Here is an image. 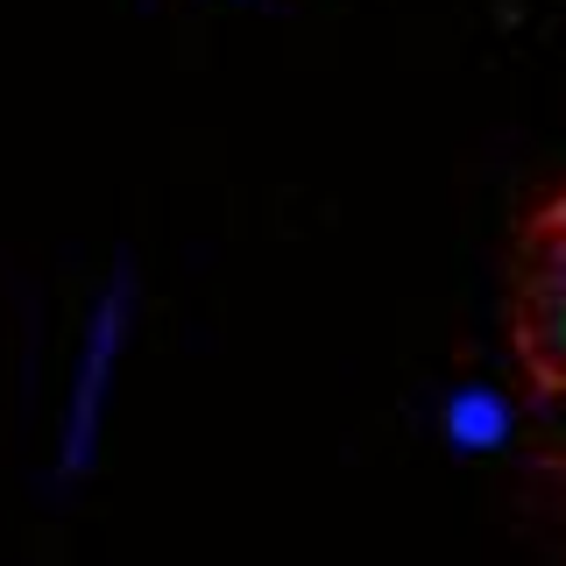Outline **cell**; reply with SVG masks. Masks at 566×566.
Returning a JSON list of instances; mask_svg holds the SVG:
<instances>
[{
    "label": "cell",
    "mask_w": 566,
    "mask_h": 566,
    "mask_svg": "<svg viewBox=\"0 0 566 566\" xmlns=\"http://www.w3.org/2000/svg\"><path fill=\"white\" fill-rule=\"evenodd\" d=\"M128 312H135V291L128 276H114L99 291L93 318H85V347H78V376H71V418H64V474H85L99 453V424H106V397H114V368H120V347H128Z\"/></svg>",
    "instance_id": "obj_1"
},
{
    "label": "cell",
    "mask_w": 566,
    "mask_h": 566,
    "mask_svg": "<svg viewBox=\"0 0 566 566\" xmlns=\"http://www.w3.org/2000/svg\"><path fill=\"white\" fill-rule=\"evenodd\" d=\"M447 439H453V453H495L510 439V424H517V411H510V397L503 389H489V382H468V389H453L447 397Z\"/></svg>",
    "instance_id": "obj_3"
},
{
    "label": "cell",
    "mask_w": 566,
    "mask_h": 566,
    "mask_svg": "<svg viewBox=\"0 0 566 566\" xmlns=\"http://www.w3.org/2000/svg\"><path fill=\"white\" fill-rule=\"evenodd\" d=\"M524 361L545 389L566 382V206L559 227H538V262L524 276V312H517Z\"/></svg>",
    "instance_id": "obj_2"
}]
</instances>
